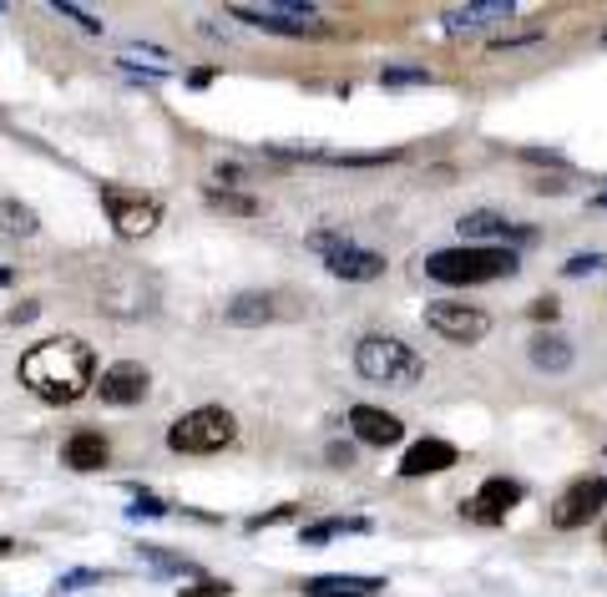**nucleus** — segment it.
<instances>
[{
  "mask_svg": "<svg viewBox=\"0 0 607 597\" xmlns=\"http://www.w3.org/2000/svg\"><path fill=\"white\" fill-rule=\"evenodd\" d=\"M16 380L46 405H77L87 390H97V354L77 334H56L21 354Z\"/></svg>",
  "mask_w": 607,
  "mask_h": 597,
  "instance_id": "nucleus-1",
  "label": "nucleus"
},
{
  "mask_svg": "<svg viewBox=\"0 0 607 597\" xmlns=\"http://www.w3.org/2000/svg\"><path fill=\"white\" fill-rule=\"evenodd\" d=\"M521 268V258L511 248H481V244H461V248H435L425 258V274L435 284L451 288H471V284H491V278H511Z\"/></svg>",
  "mask_w": 607,
  "mask_h": 597,
  "instance_id": "nucleus-2",
  "label": "nucleus"
},
{
  "mask_svg": "<svg viewBox=\"0 0 607 597\" xmlns=\"http://www.w3.org/2000/svg\"><path fill=\"white\" fill-rule=\"evenodd\" d=\"M354 370H360L370 385L410 390L425 375V360H420L405 340H395V334H364V340L354 344Z\"/></svg>",
  "mask_w": 607,
  "mask_h": 597,
  "instance_id": "nucleus-3",
  "label": "nucleus"
},
{
  "mask_svg": "<svg viewBox=\"0 0 607 597\" xmlns=\"http://www.w3.org/2000/svg\"><path fill=\"white\" fill-rule=\"evenodd\" d=\"M233 435H238V421L223 405H198L167 425V446L177 456H213L223 446H233Z\"/></svg>",
  "mask_w": 607,
  "mask_h": 597,
  "instance_id": "nucleus-4",
  "label": "nucleus"
},
{
  "mask_svg": "<svg viewBox=\"0 0 607 597\" xmlns=\"http://www.w3.org/2000/svg\"><path fill=\"white\" fill-rule=\"evenodd\" d=\"M310 248L324 254V268H330L334 278H350V284H370V278L385 274V254L350 244L344 233H310Z\"/></svg>",
  "mask_w": 607,
  "mask_h": 597,
  "instance_id": "nucleus-5",
  "label": "nucleus"
},
{
  "mask_svg": "<svg viewBox=\"0 0 607 597\" xmlns=\"http://www.w3.org/2000/svg\"><path fill=\"white\" fill-rule=\"evenodd\" d=\"M101 208H107L111 228L121 238H147L163 218V203L153 193H133V188H117V183H101Z\"/></svg>",
  "mask_w": 607,
  "mask_h": 597,
  "instance_id": "nucleus-6",
  "label": "nucleus"
},
{
  "mask_svg": "<svg viewBox=\"0 0 607 597\" xmlns=\"http://www.w3.org/2000/svg\"><path fill=\"white\" fill-rule=\"evenodd\" d=\"M233 21H248V26H264V31H284V36H320L324 31V16L314 6H298V0H268V6H228Z\"/></svg>",
  "mask_w": 607,
  "mask_h": 597,
  "instance_id": "nucleus-7",
  "label": "nucleus"
},
{
  "mask_svg": "<svg viewBox=\"0 0 607 597\" xmlns=\"http://www.w3.org/2000/svg\"><path fill=\"white\" fill-rule=\"evenodd\" d=\"M425 330H435L451 344H476L491 334V314L476 310V304H461V298H435L425 310Z\"/></svg>",
  "mask_w": 607,
  "mask_h": 597,
  "instance_id": "nucleus-8",
  "label": "nucleus"
},
{
  "mask_svg": "<svg viewBox=\"0 0 607 597\" xmlns=\"http://www.w3.org/2000/svg\"><path fill=\"white\" fill-rule=\"evenodd\" d=\"M603 507H607V476H582V481H572V487L557 497L552 527L557 531H577V527H587Z\"/></svg>",
  "mask_w": 607,
  "mask_h": 597,
  "instance_id": "nucleus-9",
  "label": "nucleus"
},
{
  "mask_svg": "<svg viewBox=\"0 0 607 597\" xmlns=\"http://www.w3.org/2000/svg\"><path fill=\"white\" fill-rule=\"evenodd\" d=\"M461 238L466 244H481V248H507V244H531V228H521V223L501 218V213H491V208H476L461 218Z\"/></svg>",
  "mask_w": 607,
  "mask_h": 597,
  "instance_id": "nucleus-10",
  "label": "nucleus"
},
{
  "mask_svg": "<svg viewBox=\"0 0 607 597\" xmlns=\"http://www.w3.org/2000/svg\"><path fill=\"white\" fill-rule=\"evenodd\" d=\"M147 390H153V375H147V365H137V360H117V365H107L97 380V395L107 400V405H137V400H147Z\"/></svg>",
  "mask_w": 607,
  "mask_h": 597,
  "instance_id": "nucleus-11",
  "label": "nucleus"
},
{
  "mask_svg": "<svg viewBox=\"0 0 607 597\" xmlns=\"http://www.w3.org/2000/svg\"><path fill=\"white\" fill-rule=\"evenodd\" d=\"M101 310L111 314H147L153 310V278H143L137 268H117L101 284Z\"/></svg>",
  "mask_w": 607,
  "mask_h": 597,
  "instance_id": "nucleus-12",
  "label": "nucleus"
},
{
  "mask_svg": "<svg viewBox=\"0 0 607 597\" xmlns=\"http://www.w3.org/2000/svg\"><path fill=\"white\" fill-rule=\"evenodd\" d=\"M521 507V481H507V476H491V481H481V491H476L471 501H466L461 511H471L476 521H507V511Z\"/></svg>",
  "mask_w": 607,
  "mask_h": 597,
  "instance_id": "nucleus-13",
  "label": "nucleus"
},
{
  "mask_svg": "<svg viewBox=\"0 0 607 597\" xmlns=\"http://www.w3.org/2000/svg\"><path fill=\"white\" fill-rule=\"evenodd\" d=\"M350 431L360 435L364 446H395V441H405V425H400V415H390V410H380V405H354L350 410Z\"/></svg>",
  "mask_w": 607,
  "mask_h": 597,
  "instance_id": "nucleus-14",
  "label": "nucleus"
},
{
  "mask_svg": "<svg viewBox=\"0 0 607 597\" xmlns=\"http://www.w3.org/2000/svg\"><path fill=\"white\" fill-rule=\"evenodd\" d=\"M456 461H461V451H456L451 441H441V435H425V441H415L405 451L400 476H435V471H451Z\"/></svg>",
  "mask_w": 607,
  "mask_h": 597,
  "instance_id": "nucleus-15",
  "label": "nucleus"
},
{
  "mask_svg": "<svg viewBox=\"0 0 607 597\" xmlns=\"http://www.w3.org/2000/svg\"><path fill=\"white\" fill-rule=\"evenodd\" d=\"M511 16H517L511 0H471V6H451L441 21H446V31H481V26L511 21Z\"/></svg>",
  "mask_w": 607,
  "mask_h": 597,
  "instance_id": "nucleus-16",
  "label": "nucleus"
},
{
  "mask_svg": "<svg viewBox=\"0 0 607 597\" xmlns=\"http://www.w3.org/2000/svg\"><path fill=\"white\" fill-rule=\"evenodd\" d=\"M304 597H375L385 587V577H360V572H330V577H310Z\"/></svg>",
  "mask_w": 607,
  "mask_h": 597,
  "instance_id": "nucleus-17",
  "label": "nucleus"
},
{
  "mask_svg": "<svg viewBox=\"0 0 607 597\" xmlns=\"http://www.w3.org/2000/svg\"><path fill=\"white\" fill-rule=\"evenodd\" d=\"M107 456H111V446L101 431H77L67 446H61V461H67L71 471H101Z\"/></svg>",
  "mask_w": 607,
  "mask_h": 597,
  "instance_id": "nucleus-18",
  "label": "nucleus"
},
{
  "mask_svg": "<svg viewBox=\"0 0 607 597\" xmlns=\"http://www.w3.org/2000/svg\"><path fill=\"white\" fill-rule=\"evenodd\" d=\"M531 365L547 370V375H562V370H572V340H562V334H537V340L527 344Z\"/></svg>",
  "mask_w": 607,
  "mask_h": 597,
  "instance_id": "nucleus-19",
  "label": "nucleus"
},
{
  "mask_svg": "<svg viewBox=\"0 0 607 597\" xmlns=\"http://www.w3.org/2000/svg\"><path fill=\"white\" fill-rule=\"evenodd\" d=\"M223 320H228L233 330H258V324L274 320V298L268 294H238L228 310H223Z\"/></svg>",
  "mask_w": 607,
  "mask_h": 597,
  "instance_id": "nucleus-20",
  "label": "nucleus"
},
{
  "mask_svg": "<svg viewBox=\"0 0 607 597\" xmlns=\"http://www.w3.org/2000/svg\"><path fill=\"white\" fill-rule=\"evenodd\" d=\"M0 233H6V238H36V233H41V218H36L31 203L6 198L0 203Z\"/></svg>",
  "mask_w": 607,
  "mask_h": 597,
  "instance_id": "nucleus-21",
  "label": "nucleus"
},
{
  "mask_svg": "<svg viewBox=\"0 0 607 597\" xmlns=\"http://www.w3.org/2000/svg\"><path fill=\"white\" fill-rule=\"evenodd\" d=\"M350 531H370V521L364 517H324V521H310V527L298 531V542L320 547V542H330V537H350Z\"/></svg>",
  "mask_w": 607,
  "mask_h": 597,
  "instance_id": "nucleus-22",
  "label": "nucleus"
},
{
  "mask_svg": "<svg viewBox=\"0 0 607 597\" xmlns=\"http://www.w3.org/2000/svg\"><path fill=\"white\" fill-rule=\"evenodd\" d=\"M121 61H127V67H153V71H173V61H167L163 51H153V46H127V51H121Z\"/></svg>",
  "mask_w": 607,
  "mask_h": 597,
  "instance_id": "nucleus-23",
  "label": "nucleus"
},
{
  "mask_svg": "<svg viewBox=\"0 0 607 597\" xmlns=\"http://www.w3.org/2000/svg\"><path fill=\"white\" fill-rule=\"evenodd\" d=\"M425 81H431L425 67H385L380 71V87H425Z\"/></svg>",
  "mask_w": 607,
  "mask_h": 597,
  "instance_id": "nucleus-24",
  "label": "nucleus"
},
{
  "mask_svg": "<svg viewBox=\"0 0 607 597\" xmlns=\"http://www.w3.org/2000/svg\"><path fill=\"white\" fill-rule=\"evenodd\" d=\"M597 268H607V254H572L562 264L567 278H582V274H597Z\"/></svg>",
  "mask_w": 607,
  "mask_h": 597,
  "instance_id": "nucleus-25",
  "label": "nucleus"
},
{
  "mask_svg": "<svg viewBox=\"0 0 607 597\" xmlns=\"http://www.w3.org/2000/svg\"><path fill=\"white\" fill-rule=\"evenodd\" d=\"M208 203H213V208H223V213H243V218L258 213L254 198H233V193H218V188H208Z\"/></svg>",
  "mask_w": 607,
  "mask_h": 597,
  "instance_id": "nucleus-26",
  "label": "nucleus"
},
{
  "mask_svg": "<svg viewBox=\"0 0 607 597\" xmlns=\"http://www.w3.org/2000/svg\"><path fill=\"white\" fill-rule=\"evenodd\" d=\"M51 11L56 16H67V21H77L81 31H101V21L91 11H81V6H71V0H51Z\"/></svg>",
  "mask_w": 607,
  "mask_h": 597,
  "instance_id": "nucleus-27",
  "label": "nucleus"
},
{
  "mask_svg": "<svg viewBox=\"0 0 607 597\" xmlns=\"http://www.w3.org/2000/svg\"><path fill=\"white\" fill-rule=\"evenodd\" d=\"M143 557L157 567V572H193L188 557H167V552H157V547H143Z\"/></svg>",
  "mask_w": 607,
  "mask_h": 597,
  "instance_id": "nucleus-28",
  "label": "nucleus"
},
{
  "mask_svg": "<svg viewBox=\"0 0 607 597\" xmlns=\"http://www.w3.org/2000/svg\"><path fill=\"white\" fill-rule=\"evenodd\" d=\"M167 501H157V497H147V491H137V507H127V517H167Z\"/></svg>",
  "mask_w": 607,
  "mask_h": 597,
  "instance_id": "nucleus-29",
  "label": "nucleus"
},
{
  "mask_svg": "<svg viewBox=\"0 0 607 597\" xmlns=\"http://www.w3.org/2000/svg\"><path fill=\"white\" fill-rule=\"evenodd\" d=\"M183 597H228V583H218V577H198L193 587H183Z\"/></svg>",
  "mask_w": 607,
  "mask_h": 597,
  "instance_id": "nucleus-30",
  "label": "nucleus"
},
{
  "mask_svg": "<svg viewBox=\"0 0 607 597\" xmlns=\"http://www.w3.org/2000/svg\"><path fill=\"white\" fill-rule=\"evenodd\" d=\"M531 314L552 324V320H557V298H537V304H531Z\"/></svg>",
  "mask_w": 607,
  "mask_h": 597,
  "instance_id": "nucleus-31",
  "label": "nucleus"
},
{
  "mask_svg": "<svg viewBox=\"0 0 607 597\" xmlns=\"http://www.w3.org/2000/svg\"><path fill=\"white\" fill-rule=\"evenodd\" d=\"M330 461H334V466H354V446H340V441H334V446H330Z\"/></svg>",
  "mask_w": 607,
  "mask_h": 597,
  "instance_id": "nucleus-32",
  "label": "nucleus"
},
{
  "mask_svg": "<svg viewBox=\"0 0 607 597\" xmlns=\"http://www.w3.org/2000/svg\"><path fill=\"white\" fill-rule=\"evenodd\" d=\"M36 314V304H21V310H11V324H26Z\"/></svg>",
  "mask_w": 607,
  "mask_h": 597,
  "instance_id": "nucleus-33",
  "label": "nucleus"
},
{
  "mask_svg": "<svg viewBox=\"0 0 607 597\" xmlns=\"http://www.w3.org/2000/svg\"><path fill=\"white\" fill-rule=\"evenodd\" d=\"M16 552V542H11V537H0V557H11Z\"/></svg>",
  "mask_w": 607,
  "mask_h": 597,
  "instance_id": "nucleus-34",
  "label": "nucleus"
},
{
  "mask_svg": "<svg viewBox=\"0 0 607 597\" xmlns=\"http://www.w3.org/2000/svg\"><path fill=\"white\" fill-rule=\"evenodd\" d=\"M6 284H11V268H0V288H6Z\"/></svg>",
  "mask_w": 607,
  "mask_h": 597,
  "instance_id": "nucleus-35",
  "label": "nucleus"
},
{
  "mask_svg": "<svg viewBox=\"0 0 607 597\" xmlns=\"http://www.w3.org/2000/svg\"><path fill=\"white\" fill-rule=\"evenodd\" d=\"M597 208H607V193H603V198H597Z\"/></svg>",
  "mask_w": 607,
  "mask_h": 597,
  "instance_id": "nucleus-36",
  "label": "nucleus"
},
{
  "mask_svg": "<svg viewBox=\"0 0 607 597\" xmlns=\"http://www.w3.org/2000/svg\"><path fill=\"white\" fill-rule=\"evenodd\" d=\"M603 547H607V527H603Z\"/></svg>",
  "mask_w": 607,
  "mask_h": 597,
  "instance_id": "nucleus-37",
  "label": "nucleus"
}]
</instances>
